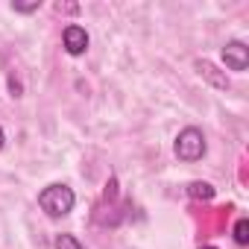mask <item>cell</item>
I'll list each match as a JSON object with an SVG mask.
<instances>
[{
    "label": "cell",
    "mask_w": 249,
    "mask_h": 249,
    "mask_svg": "<svg viewBox=\"0 0 249 249\" xmlns=\"http://www.w3.org/2000/svg\"><path fill=\"white\" fill-rule=\"evenodd\" d=\"M38 205H41V211H47L50 217H65V214L73 211L76 194H73L68 185H47V188L38 194Z\"/></svg>",
    "instance_id": "cell-1"
},
{
    "label": "cell",
    "mask_w": 249,
    "mask_h": 249,
    "mask_svg": "<svg viewBox=\"0 0 249 249\" xmlns=\"http://www.w3.org/2000/svg\"><path fill=\"white\" fill-rule=\"evenodd\" d=\"M205 156V135L196 126H188L176 135V159L179 161H199Z\"/></svg>",
    "instance_id": "cell-2"
},
{
    "label": "cell",
    "mask_w": 249,
    "mask_h": 249,
    "mask_svg": "<svg viewBox=\"0 0 249 249\" xmlns=\"http://www.w3.org/2000/svg\"><path fill=\"white\" fill-rule=\"evenodd\" d=\"M223 62H226L229 71H237V73L246 71V65H249V47L243 41H229L223 47Z\"/></svg>",
    "instance_id": "cell-3"
},
{
    "label": "cell",
    "mask_w": 249,
    "mask_h": 249,
    "mask_svg": "<svg viewBox=\"0 0 249 249\" xmlns=\"http://www.w3.org/2000/svg\"><path fill=\"white\" fill-rule=\"evenodd\" d=\"M62 41H65V50L71 56H82L88 50V33L79 24H68L65 33H62Z\"/></svg>",
    "instance_id": "cell-4"
},
{
    "label": "cell",
    "mask_w": 249,
    "mask_h": 249,
    "mask_svg": "<svg viewBox=\"0 0 249 249\" xmlns=\"http://www.w3.org/2000/svg\"><path fill=\"white\" fill-rule=\"evenodd\" d=\"M196 71H199V76H202V79H208L214 88H220V91H226V88H229V79H226V73H220V71H217L211 62H202V59H199V62H196Z\"/></svg>",
    "instance_id": "cell-5"
},
{
    "label": "cell",
    "mask_w": 249,
    "mask_h": 249,
    "mask_svg": "<svg viewBox=\"0 0 249 249\" xmlns=\"http://www.w3.org/2000/svg\"><path fill=\"white\" fill-rule=\"evenodd\" d=\"M188 196L191 199H214V188L208 182H191L188 185Z\"/></svg>",
    "instance_id": "cell-6"
},
{
    "label": "cell",
    "mask_w": 249,
    "mask_h": 249,
    "mask_svg": "<svg viewBox=\"0 0 249 249\" xmlns=\"http://www.w3.org/2000/svg\"><path fill=\"white\" fill-rule=\"evenodd\" d=\"M234 240H237L240 246L249 243V220H246V217H240V220L234 223Z\"/></svg>",
    "instance_id": "cell-7"
},
{
    "label": "cell",
    "mask_w": 249,
    "mask_h": 249,
    "mask_svg": "<svg viewBox=\"0 0 249 249\" xmlns=\"http://www.w3.org/2000/svg\"><path fill=\"white\" fill-rule=\"evenodd\" d=\"M56 249H85L73 234H56Z\"/></svg>",
    "instance_id": "cell-8"
},
{
    "label": "cell",
    "mask_w": 249,
    "mask_h": 249,
    "mask_svg": "<svg viewBox=\"0 0 249 249\" xmlns=\"http://www.w3.org/2000/svg\"><path fill=\"white\" fill-rule=\"evenodd\" d=\"M12 9L30 15V12H38V9H41V0H33V3H12Z\"/></svg>",
    "instance_id": "cell-9"
},
{
    "label": "cell",
    "mask_w": 249,
    "mask_h": 249,
    "mask_svg": "<svg viewBox=\"0 0 249 249\" xmlns=\"http://www.w3.org/2000/svg\"><path fill=\"white\" fill-rule=\"evenodd\" d=\"M3 144H6V132H3V126H0V150H3Z\"/></svg>",
    "instance_id": "cell-10"
},
{
    "label": "cell",
    "mask_w": 249,
    "mask_h": 249,
    "mask_svg": "<svg viewBox=\"0 0 249 249\" xmlns=\"http://www.w3.org/2000/svg\"><path fill=\"white\" fill-rule=\"evenodd\" d=\"M199 249H217V246H199Z\"/></svg>",
    "instance_id": "cell-11"
}]
</instances>
